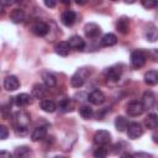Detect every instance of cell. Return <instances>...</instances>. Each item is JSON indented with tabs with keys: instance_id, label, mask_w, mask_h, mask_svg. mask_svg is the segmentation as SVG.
<instances>
[{
	"instance_id": "d590c367",
	"label": "cell",
	"mask_w": 158,
	"mask_h": 158,
	"mask_svg": "<svg viewBox=\"0 0 158 158\" xmlns=\"http://www.w3.org/2000/svg\"><path fill=\"white\" fill-rule=\"evenodd\" d=\"M132 157H152L151 154L148 153H142V152H136V153H132Z\"/></svg>"
},
{
	"instance_id": "277c9868",
	"label": "cell",
	"mask_w": 158,
	"mask_h": 158,
	"mask_svg": "<svg viewBox=\"0 0 158 158\" xmlns=\"http://www.w3.org/2000/svg\"><path fill=\"white\" fill-rule=\"evenodd\" d=\"M143 111H144V106H143L142 101H138V100H132V101H130V102L127 104V106H126V112H127V115H128V116H132V117L142 115Z\"/></svg>"
},
{
	"instance_id": "603a6c76",
	"label": "cell",
	"mask_w": 158,
	"mask_h": 158,
	"mask_svg": "<svg viewBox=\"0 0 158 158\" xmlns=\"http://www.w3.org/2000/svg\"><path fill=\"white\" fill-rule=\"evenodd\" d=\"M15 104L17 106H20V107L27 106L28 104H31V96L28 94H26V93H21L15 98Z\"/></svg>"
},
{
	"instance_id": "5bb4252c",
	"label": "cell",
	"mask_w": 158,
	"mask_h": 158,
	"mask_svg": "<svg viewBox=\"0 0 158 158\" xmlns=\"http://www.w3.org/2000/svg\"><path fill=\"white\" fill-rule=\"evenodd\" d=\"M154 102H156V96H154V94H153L151 90L146 91V93L143 94V98H142V104H143V106H144V110H146V109H152V107L154 106Z\"/></svg>"
},
{
	"instance_id": "b9f144b4",
	"label": "cell",
	"mask_w": 158,
	"mask_h": 158,
	"mask_svg": "<svg viewBox=\"0 0 158 158\" xmlns=\"http://www.w3.org/2000/svg\"><path fill=\"white\" fill-rule=\"evenodd\" d=\"M1 156H9V157H10V153H7V152H5V151H1Z\"/></svg>"
},
{
	"instance_id": "e0dca14e",
	"label": "cell",
	"mask_w": 158,
	"mask_h": 158,
	"mask_svg": "<svg viewBox=\"0 0 158 158\" xmlns=\"http://www.w3.org/2000/svg\"><path fill=\"white\" fill-rule=\"evenodd\" d=\"M69 49H70L69 43L65 42V41H60V42H58V43L56 44V47H54L56 53L59 54V56H62V57H67V56L69 54Z\"/></svg>"
},
{
	"instance_id": "8fae6325",
	"label": "cell",
	"mask_w": 158,
	"mask_h": 158,
	"mask_svg": "<svg viewBox=\"0 0 158 158\" xmlns=\"http://www.w3.org/2000/svg\"><path fill=\"white\" fill-rule=\"evenodd\" d=\"M88 100L89 102H91L93 105H101L104 101H105V95L101 90L99 89H95L93 90L89 95H88Z\"/></svg>"
},
{
	"instance_id": "7bdbcfd3",
	"label": "cell",
	"mask_w": 158,
	"mask_h": 158,
	"mask_svg": "<svg viewBox=\"0 0 158 158\" xmlns=\"http://www.w3.org/2000/svg\"><path fill=\"white\" fill-rule=\"evenodd\" d=\"M95 2H101V0H94Z\"/></svg>"
},
{
	"instance_id": "d6986e66",
	"label": "cell",
	"mask_w": 158,
	"mask_h": 158,
	"mask_svg": "<svg viewBox=\"0 0 158 158\" xmlns=\"http://www.w3.org/2000/svg\"><path fill=\"white\" fill-rule=\"evenodd\" d=\"M144 126L149 130H156L158 128V115L157 114H149L144 118Z\"/></svg>"
},
{
	"instance_id": "d4e9b609",
	"label": "cell",
	"mask_w": 158,
	"mask_h": 158,
	"mask_svg": "<svg viewBox=\"0 0 158 158\" xmlns=\"http://www.w3.org/2000/svg\"><path fill=\"white\" fill-rule=\"evenodd\" d=\"M115 127L118 132H123L127 130L128 127V120L123 116H117L116 120H115Z\"/></svg>"
},
{
	"instance_id": "9c48e42d",
	"label": "cell",
	"mask_w": 158,
	"mask_h": 158,
	"mask_svg": "<svg viewBox=\"0 0 158 158\" xmlns=\"http://www.w3.org/2000/svg\"><path fill=\"white\" fill-rule=\"evenodd\" d=\"M84 32H85V36L89 37V38H96L100 32H101V28L99 25L94 23V22H89L85 25L84 27Z\"/></svg>"
},
{
	"instance_id": "5b68a950",
	"label": "cell",
	"mask_w": 158,
	"mask_h": 158,
	"mask_svg": "<svg viewBox=\"0 0 158 158\" xmlns=\"http://www.w3.org/2000/svg\"><path fill=\"white\" fill-rule=\"evenodd\" d=\"M93 141L96 146H106L111 142V135L106 130H99V131L95 132V135L93 137Z\"/></svg>"
},
{
	"instance_id": "e575fe53",
	"label": "cell",
	"mask_w": 158,
	"mask_h": 158,
	"mask_svg": "<svg viewBox=\"0 0 158 158\" xmlns=\"http://www.w3.org/2000/svg\"><path fill=\"white\" fill-rule=\"evenodd\" d=\"M148 56H151L153 60H158V49H151L148 52Z\"/></svg>"
},
{
	"instance_id": "2e32d148",
	"label": "cell",
	"mask_w": 158,
	"mask_h": 158,
	"mask_svg": "<svg viewBox=\"0 0 158 158\" xmlns=\"http://www.w3.org/2000/svg\"><path fill=\"white\" fill-rule=\"evenodd\" d=\"M46 135H47V128H46L44 126H40V127H36V128L32 131V133H31V139H32L33 142H38V141L43 139V138L46 137Z\"/></svg>"
},
{
	"instance_id": "4316f807",
	"label": "cell",
	"mask_w": 158,
	"mask_h": 158,
	"mask_svg": "<svg viewBox=\"0 0 158 158\" xmlns=\"http://www.w3.org/2000/svg\"><path fill=\"white\" fill-rule=\"evenodd\" d=\"M58 107H59V110L62 112H69V111L73 110V101L70 99H67V98L62 99L59 101V104H58Z\"/></svg>"
},
{
	"instance_id": "60d3db41",
	"label": "cell",
	"mask_w": 158,
	"mask_h": 158,
	"mask_svg": "<svg viewBox=\"0 0 158 158\" xmlns=\"http://www.w3.org/2000/svg\"><path fill=\"white\" fill-rule=\"evenodd\" d=\"M123 1H125L126 4H133V2L136 1V0H123Z\"/></svg>"
},
{
	"instance_id": "8d00e7d4",
	"label": "cell",
	"mask_w": 158,
	"mask_h": 158,
	"mask_svg": "<svg viewBox=\"0 0 158 158\" xmlns=\"http://www.w3.org/2000/svg\"><path fill=\"white\" fill-rule=\"evenodd\" d=\"M16 0H1V4H2V6L5 7V6H10L11 4H14Z\"/></svg>"
},
{
	"instance_id": "ee69618b",
	"label": "cell",
	"mask_w": 158,
	"mask_h": 158,
	"mask_svg": "<svg viewBox=\"0 0 158 158\" xmlns=\"http://www.w3.org/2000/svg\"><path fill=\"white\" fill-rule=\"evenodd\" d=\"M111 1H118V0H111Z\"/></svg>"
},
{
	"instance_id": "f1b7e54d",
	"label": "cell",
	"mask_w": 158,
	"mask_h": 158,
	"mask_svg": "<svg viewBox=\"0 0 158 158\" xmlns=\"http://www.w3.org/2000/svg\"><path fill=\"white\" fill-rule=\"evenodd\" d=\"M79 114L83 118H91L93 115H94V110L93 107H90L89 105H83L80 109H79Z\"/></svg>"
},
{
	"instance_id": "ac0fdd59",
	"label": "cell",
	"mask_w": 158,
	"mask_h": 158,
	"mask_svg": "<svg viewBox=\"0 0 158 158\" xmlns=\"http://www.w3.org/2000/svg\"><path fill=\"white\" fill-rule=\"evenodd\" d=\"M144 35H146L147 41H149V42H156V41L158 40V27H156L153 23L148 25V27H147Z\"/></svg>"
},
{
	"instance_id": "ab89813d",
	"label": "cell",
	"mask_w": 158,
	"mask_h": 158,
	"mask_svg": "<svg viewBox=\"0 0 158 158\" xmlns=\"http://www.w3.org/2000/svg\"><path fill=\"white\" fill-rule=\"evenodd\" d=\"M59 1H60L63 5H69V4H70V0H59Z\"/></svg>"
},
{
	"instance_id": "f546056e",
	"label": "cell",
	"mask_w": 158,
	"mask_h": 158,
	"mask_svg": "<svg viewBox=\"0 0 158 158\" xmlns=\"http://www.w3.org/2000/svg\"><path fill=\"white\" fill-rule=\"evenodd\" d=\"M30 154V148L26 147V146H21V147H17L14 152V156L15 157H26Z\"/></svg>"
},
{
	"instance_id": "30bf717a",
	"label": "cell",
	"mask_w": 158,
	"mask_h": 158,
	"mask_svg": "<svg viewBox=\"0 0 158 158\" xmlns=\"http://www.w3.org/2000/svg\"><path fill=\"white\" fill-rule=\"evenodd\" d=\"M4 88L7 91H15L20 88V81L17 79V77L15 75H7L4 79Z\"/></svg>"
},
{
	"instance_id": "44dd1931",
	"label": "cell",
	"mask_w": 158,
	"mask_h": 158,
	"mask_svg": "<svg viewBox=\"0 0 158 158\" xmlns=\"http://www.w3.org/2000/svg\"><path fill=\"white\" fill-rule=\"evenodd\" d=\"M10 20L14 23H21L25 21V12L21 9H14L10 14Z\"/></svg>"
},
{
	"instance_id": "6da1fadb",
	"label": "cell",
	"mask_w": 158,
	"mask_h": 158,
	"mask_svg": "<svg viewBox=\"0 0 158 158\" xmlns=\"http://www.w3.org/2000/svg\"><path fill=\"white\" fill-rule=\"evenodd\" d=\"M30 122H31V117L26 111H17L14 115V127L16 135L20 136L26 135Z\"/></svg>"
},
{
	"instance_id": "d6a6232c",
	"label": "cell",
	"mask_w": 158,
	"mask_h": 158,
	"mask_svg": "<svg viewBox=\"0 0 158 158\" xmlns=\"http://www.w3.org/2000/svg\"><path fill=\"white\" fill-rule=\"evenodd\" d=\"M7 136H9V130H7V127L4 126V125H1V126H0V138H1V139H6Z\"/></svg>"
},
{
	"instance_id": "1f68e13d",
	"label": "cell",
	"mask_w": 158,
	"mask_h": 158,
	"mask_svg": "<svg viewBox=\"0 0 158 158\" xmlns=\"http://www.w3.org/2000/svg\"><path fill=\"white\" fill-rule=\"evenodd\" d=\"M144 9H154L158 5V0H139Z\"/></svg>"
},
{
	"instance_id": "52a82bcc",
	"label": "cell",
	"mask_w": 158,
	"mask_h": 158,
	"mask_svg": "<svg viewBox=\"0 0 158 158\" xmlns=\"http://www.w3.org/2000/svg\"><path fill=\"white\" fill-rule=\"evenodd\" d=\"M31 30H32V32H33L36 36L43 37V36H46V35L48 33L49 27H48V25H47L46 22H43V21H37V22H35V23L32 25Z\"/></svg>"
},
{
	"instance_id": "74e56055",
	"label": "cell",
	"mask_w": 158,
	"mask_h": 158,
	"mask_svg": "<svg viewBox=\"0 0 158 158\" xmlns=\"http://www.w3.org/2000/svg\"><path fill=\"white\" fill-rule=\"evenodd\" d=\"M152 138H153V141H154L156 143H158V131H154V132H153Z\"/></svg>"
},
{
	"instance_id": "f35d334b",
	"label": "cell",
	"mask_w": 158,
	"mask_h": 158,
	"mask_svg": "<svg viewBox=\"0 0 158 158\" xmlns=\"http://www.w3.org/2000/svg\"><path fill=\"white\" fill-rule=\"evenodd\" d=\"M78 5H85L86 2H88V0H74Z\"/></svg>"
},
{
	"instance_id": "4fadbf2b",
	"label": "cell",
	"mask_w": 158,
	"mask_h": 158,
	"mask_svg": "<svg viewBox=\"0 0 158 158\" xmlns=\"http://www.w3.org/2000/svg\"><path fill=\"white\" fill-rule=\"evenodd\" d=\"M75 20H77V14H75L74 11H72V10L64 11V12L62 14V16H60L62 23H63L64 26H67V27L72 26V25L75 22Z\"/></svg>"
},
{
	"instance_id": "8992f818",
	"label": "cell",
	"mask_w": 158,
	"mask_h": 158,
	"mask_svg": "<svg viewBox=\"0 0 158 158\" xmlns=\"http://www.w3.org/2000/svg\"><path fill=\"white\" fill-rule=\"evenodd\" d=\"M142 133H143V128H142L141 123H138V122L128 123V127H127V136H128V138L136 139V138L141 137Z\"/></svg>"
},
{
	"instance_id": "ba28073f",
	"label": "cell",
	"mask_w": 158,
	"mask_h": 158,
	"mask_svg": "<svg viewBox=\"0 0 158 158\" xmlns=\"http://www.w3.org/2000/svg\"><path fill=\"white\" fill-rule=\"evenodd\" d=\"M121 77V69H117L116 67H110L105 70V78L109 83H117Z\"/></svg>"
},
{
	"instance_id": "484cf974",
	"label": "cell",
	"mask_w": 158,
	"mask_h": 158,
	"mask_svg": "<svg viewBox=\"0 0 158 158\" xmlns=\"http://www.w3.org/2000/svg\"><path fill=\"white\" fill-rule=\"evenodd\" d=\"M40 106H41V109H42L43 111H46V112H54L56 109H57L54 101H53V100H49V99L42 100V101L40 102Z\"/></svg>"
},
{
	"instance_id": "ffe728a7",
	"label": "cell",
	"mask_w": 158,
	"mask_h": 158,
	"mask_svg": "<svg viewBox=\"0 0 158 158\" xmlns=\"http://www.w3.org/2000/svg\"><path fill=\"white\" fill-rule=\"evenodd\" d=\"M144 83L147 85H157L158 84V72L157 70H148L144 74Z\"/></svg>"
},
{
	"instance_id": "7a4b0ae2",
	"label": "cell",
	"mask_w": 158,
	"mask_h": 158,
	"mask_svg": "<svg viewBox=\"0 0 158 158\" xmlns=\"http://www.w3.org/2000/svg\"><path fill=\"white\" fill-rule=\"evenodd\" d=\"M147 56L148 53L142 51V49H136L131 53V65L133 69H138L142 68L146 64L147 60Z\"/></svg>"
},
{
	"instance_id": "cb8c5ba5",
	"label": "cell",
	"mask_w": 158,
	"mask_h": 158,
	"mask_svg": "<svg viewBox=\"0 0 158 158\" xmlns=\"http://www.w3.org/2000/svg\"><path fill=\"white\" fill-rule=\"evenodd\" d=\"M42 79H43V83H44V85H46L47 88H53V86H56V84H57L56 77H54L52 73H49V72L42 73Z\"/></svg>"
},
{
	"instance_id": "836d02e7",
	"label": "cell",
	"mask_w": 158,
	"mask_h": 158,
	"mask_svg": "<svg viewBox=\"0 0 158 158\" xmlns=\"http://www.w3.org/2000/svg\"><path fill=\"white\" fill-rule=\"evenodd\" d=\"M43 2H44V5H46L47 7L53 9V7H56V5H57L58 0H43Z\"/></svg>"
},
{
	"instance_id": "83f0119b",
	"label": "cell",
	"mask_w": 158,
	"mask_h": 158,
	"mask_svg": "<svg viewBox=\"0 0 158 158\" xmlns=\"http://www.w3.org/2000/svg\"><path fill=\"white\" fill-rule=\"evenodd\" d=\"M32 95L37 99H42L46 95V89L42 84H35L32 88Z\"/></svg>"
},
{
	"instance_id": "7c38bea8",
	"label": "cell",
	"mask_w": 158,
	"mask_h": 158,
	"mask_svg": "<svg viewBox=\"0 0 158 158\" xmlns=\"http://www.w3.org/2000/svg\"><path fill=\"white\" fill-rule=\"evenodd\" d=\"M68 43H69V47L70 49H75V51H83L84 47H85V42L84 40L80 37V36H72L69 40H68Z\"/></svg>"
},
{
	"instance_id": "7402d4cb",
	"label": "cell",
	"mask_w": 158,
	"mask_h": 158,
	"mask_svg": "<svg viewBox=\"0 0 158 158\" xmlns=\"http://www.w3.org/2000/svg\"><path fill=\"white\" fill-rule=\"evenodd\" d=\"M116 30L120 32V33H122V35H126L127 32H128V30H130V21H128V19L127 17H121L118 21H117V23H116Z\"/></svg>"
},
{
	"instance_id": "3957f363",
	"label": "cell",
	"mask_w": 158,
	"mask_h": 158,
	"mask_svg": "<svg viewBox=\"0 0 158 158\" xmlns=\"http://www.w3.org/2000/svg\"><path fill=\"white\" fill-rule=\"evenodd\" d=\"M89 77V70L86 68H80L78 69L70 78V85L73 88H80L85 83L86 78Z\"/></svg>"
},
{
	"instance_id": "9a60e30c",
	"label": "cell",
	"mask_w": 158,
	"mask_h": 158,
	"mask_svg": "<svg viewBox=\"0 0 158 158\" xmlns=\"http://www.w3.org/2000/svg\"><path fill=\"white\" fill-rule=\"evenodd\" d=\"M116 43H117V37L114 33H105L100 40V44L102 47H111L115 46Z\"/></svg>"
},
{
	"instance_id": "4dcf8cb0",
	"label": "cell",
	"mask_w": 158,
	"mask_h": 158,
	"mask_svg": "<svg viewBox=\"0 0 158 158\" xmlns=\"http://www.w3.org/2000/svg\"><path fill=\"white\" fill-rule=\"evenodd\" d=\"M107 156V149L104 148V146H98V148L94 151V157L96 158H104Z\"/></svg>"
}]
</instances>
